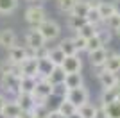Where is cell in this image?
I'll use <instances>...</instances> for the list:
<instances>
[{
  "label": "cell",
  "mask_w": 120,
  "mask_h": 118,
  "mask_svg": "<svg viewBox=\"0 0 120 118\" xmlns=\"http://www.w3.org/2000/svg\"><path fill=\"white\" fill-rule=\"evenodd\" d=\"M36 29H38V32L43 36L45 41H54V39H57L59 34H61V25L57 23L56 20H49V18H47L45 22H41Z\"/></svg>",
  "instance_id": "1"
},
{
  "label": "cell",
  "mask_w": 120,
  "mask_h": 118,
  "mask_svg": "<svg viewBox=\"0 0 120 118\" xmlns=\"http://www.w3.org/2000/svg\"><path fill=\"white\" fill-rule=\"evenodd\" d=\"M45 20H47V11L41 4L29 5V7L25 9V22H27L32 29H36V27H38L41 22H45Z\"/></svg>",
  "instance_id": "2"
},
{
  "label": "cell",
  "mask_w": 120,
  "mask_h": 118,
  "mask_svg": "<svg viewBox=\"0 0 120 118\" xmlns=\"http://www.w3.org/2000/svg\"><path fill=\"white\" fill-rule=\"evenodd\" d=\"M0 86H2V91L9 95H18L20 93V77L13 74H2L0 79Z\"/></svg>",
  "instance_id": "3"
},
{
  "label": "cell",
  "mask_w": 120,
  "mask_h": 118,
  "mask_svg": "<svg viewBox=\"0 0 120 118\" xmlns=\"http://www.w3.org/2000/svg\"><path fill=\"white\" fill-rule=\"evenodd\" d=\"M65 98L70 100L75 107H79V106H82V104L90 102V91H88V89L84 88V84H82V86H79V88L68 89V93H66Z\"/></svg>",
  "instance_id": "4"
},
{
  "label": "cell",
  "mask_w": 120,
  "mask_h": 118,
  "mask_svg": "<svg viewBox=\"0 0 120 118\" xmlns=\"http://www.w3.org/2000/svg\"><path fill=\"white\" fill-rule=\"evenodd\" d=\"M32 95H34L36 102H47V98L52 97V84L47 79H38Z\"/></svg>",
  "instance_id": "5"
},
{
  "label": "cell",
  "mask_w": 120,
  "mask_h": 118,
  "mask_svg": "<svg viewBox=\"0 0 120 118\" xmlns=\"http://www.w3.org/2000/svg\"><path fill=\"white\" fill-rule=\"evenodd\" d=\"M61 68L65 70V74H77L82 68V59L79 57V54L65 55L63 63H61Z\"/></svg>",
  "instance_id": "6"
},
{
  "label": "cell",
  "mask_w": 120,
  "mask_h": 118,
  "mask_svg": "<svg viewBox=\"0 0 120 118\" xmlns=\"http://www.w3.org/2000/svg\"><path fill=\"white\" fill-rule=\"evenodd\" d=\"M20 77H36L38 79V59L27 57L20 63Z\"/></svg>",
  "instance_id": "7"
},
{
  "label": "cell",
  "mask_w": 120,
  "mask_h": 118,
  "mask_svg": "<svg viewBox=\"0 0 120 118\" xmlns=\"http://www.w3.org/2000/svg\"><path fill=\"white\" fill-rule=\"evenodd\" d=\"M97 79H99L102 89H109L116 86V81H118V74H111V72H106V70L99 68V74H97Z\"/></svg>",
  "instance_id": "8"
},
{
  "label": "cell",
  "mask_w": 120,
  "mask_h": 118,
  "mask_svg": "<svg viewBox=\"0 0 120 118\" xmlns=\"http://www.w3.org/2000/svg\"><path fill=\"white\" fill-rule=\"evenodd\" d=\"M47 41L43 39V36L38 32V29H30L27 34H25V47L29 48H40V47H45Z\"/></svg>",
  "instance_id": "9"
},
{
  "label": "cell",
  "mask_w": 120,
  "mask_h": 118,
  "mask_svg": "<svg viewBox=\"0 0 120 118\" xmlns=\"http://www.w3.org/2000/svg\"><path fill=\"white\" fill-rule=\"evenodd\" d=\"M111 52H108L106 50V47H102V48H97L93 50V52H90V64L93 66V68H102V64L106 63V59H108V55H109Z\"/></svg>",
  "instance_id": "10"
},
{
  "label": "cell",
  "mask_w": 120,
  "mask_h": 118,
  "mask_svg": "<svg viewBox=\"0 0 120 118\" xmlns=\"http://www.w3.org/2000/svg\"><path fill=\"white\" fill-rule=\"evenodd\" d=\"M7 59L11 63H16L20 64L23 59H27V50H25L23 45H13L7 48Z\"/></svg>",
  "instance_id": "11"
},
{
  "label": "cell",
  "mask_w": 120,
  "mask_h": 118,
  "mask_svg": "<svg viewBox=\"0 0 120 118\" xmlns=\"http://www.w3.org/2000/svg\"><path fill=\"white\" fill-rule=\"evenodd\" d=\"M15 100H16V104L22 107L23 113H29L30 109H32V106L36 104V98H34L32 93H18L15 97Z\"/></svg>",
  "instance_id": "12"
},
{
  "label": "cell",
  "mask_w": 120,
  "mask_h": 118,
  "mask_svg": "<svg viewBox=\"0 0 120 118\" xmlns=\"http://www.w3.org/2000/svg\"><path fill=\"white\" fill-rule=\"evenodd\" d=\"M22 113H23V111H22V107L16 104V100H7L4 109H2V116L4 118H18Z\"/></svg>",
  "instance_id": "13"
},
{
  "label": "cell",
  "mask_w": 120,
  "mask_h": 118,
  "mask_svg": "<svg viewBox=\"0 0 120 118\" xmlns=\"http://www.w3.org/2000/svg\"><path fill=\"white\" fill-rule=\"evenodd\" d=\"M49 114H50V107L47 106V102H36L32 109L29 111L30 118H49Z\"/></svg>",
  "instance_id": "14"
},
{
  "label": "cell",
  "mask_w": 120,
  "mask_h": 118,
  "mask_svg": "<svg viewBox=\"0 0 120 118\" xmlns=\"http://www.w3.org/2000/svg\"><path fill=\"white\" fill-rule=\"evenodd\" d=\"M16 45V32L11 29H4L0 30V47H4V48H9Z\"/></svg>",
  "instance_id": "15"
},
{
  "label": "cell",
  "mask_w": 120,
  "mask_h": 118,
  "mask_svg": "<svg viewBox=\"0 0 120 118\" xmlns=\"http://www.w3.org/2000/svg\"><path fill=\"white\" fill-rule=\"evenodd\" d=\"M102 70L111 72V74H118L120 72V57H118V54H109L108 55L106 63L102 64Z\"/></svg>",
  "instance_id": "16"
},
{
  "label": "cell",
  "mask_w": 120,
  "mask_h": 118,
  "mask_svg": "<svg viewBox=\"0 0 120 118\" xmlns=\"http://www.w3.org/2000/svg\"><path fill=\"white\" fill-rule=\"evenodd\" d=\"M75 111H77V107H75L70 100H66V98H61L59 106H57V109H56V113L61 114L63 118H68L70 114H74Z\"/></svg>",
  "instance_id": "17"
},
{
  "label": "cell",
  "mask_w": 120,
  "mask_h": 118,
  "mask_svg": "<svg viewBox=\"0 0 120 118\" xmlns=\"http://www.w3.org/2000/svg\"><path fill=\"white\" fill-rule=\"evenodd\" d=\"M65 77H66L65 70L61 68V66H54V70H52L45 79L52 84V86H56V84H63V82H65Z\"/></svg>",
  "instance_id": "18"
},
{
  "label": "cell",
  "mask_w": 120,
  "mask_h": 118,
  "mask_svg": "<svg viewBox=\"0 0 120 118\" xmlns=\"http://www.w3.org/2000/svg\"><path fill=\"white\" fill-rule=\"evenodd\" d=\"M97 11H99L100 18H102V23H104V20H108L111 15H115V13H116V9H115V4H113V2H104V0H102V2L99 4Z\"/></svg>",
  "instance_id": "19"
},
{
  "label": "cell",
  "mask_w": 120,
  "mask_h": 118,
  "mask_svg": "<svg viewBox=\"0 0 120 118\" xmlns=\"http://www.w3.org/2000/svg\"><path fill=\"white\" fill-rule=\"evenodd\" d=\"M52 70H54V64H52V61L49 57L38 59V79H45Z\"/></svg>",
  "instance_id": "20"
},
{
  "label": "cell",
  "mask_w": 120,
  "mask_h": 118,
  "mask_svg": "<svg viewBox=\"0 0 120 118\" xmlns=\"http://www.w3.org/2000/svg\"><path fill=\"white\" fill-rule=\"evenodd\" d=\"M63 84H65L68 89H74V88L82 86V75H81V72H77V74H66L65 82Z\"/></svg>",
  "instance_id": "21"
},
{
  "label": "cell",
  "mask_w": 120,
  "mask_h": 118,
  "mask_svg": "<svg viewBox=\"0 0 120 118\" xmlns=\"http://www.w3.org/2000/svg\"><path fill=\"white\" fill-rule=\"evenodd\" d=\"M36 77H20V93H32L36 88Z\"/></svg>",
  "instance_id": "22"
},
{
  "label": "cell",
  "mask_w": 120,
  "mask_h": 118,
  "mask_svg": "<svg viewBox=\"0 0 120 118\" xmlns=\"http://www.w3.org/2000/svg\"><path fill=\"white\" fill-rule=\"evenodd\" d=\"M88 9H90V5H88L86 0H75V2H74V7H72V11H70V15L82 16V18H84L86 13H88Z\"/></svg>",
  "instance_id": "23"
},
{
  "label": "cell",
  "mask_w": 120,
  "mask_h": 118,
  "mask_svg": "<svg viewBox=\"0 0 120 118\" xmlns=\"http://www.w3.org/2000/svg\"><path fill=\"white\" fill-rule=\"evenodd\" d=\"M49 59L52 61V64H54V66H61L63 59H65V54H63V50L56 45L54 48H49Z\"/></svg>",
  "instance_id": "24"
},
{
  "label": "cell",
  "mask_w": 120,
  "mask_h": 118,
  "mask_svg": "<svg viewBox=\"0 0 120 118\" xmlns=\"http://www.w3.org/2000/svg\"><path fill=\"white\" fill-rule=\"evenodd\" d=\"M18 9V0H0V15H11Z\"/></svg>",
  "instance_id": "25"
},
{
  "label": "cell",
  "mask_w": 120,
  "mask_h": 118,
  "mask_svg": "<svg viewBox=\"0 0 120 118\" xmlns=\"http://www.w3.org/2000/svg\"><path fill=\"white\" fill-rule=\"evenodd\" d=\"M84 20H86V23H91V25H95V27H99L102 23V18H100L97 7H90L88 13H86V16H84Z\"/></svg>",
  "instance_id": "26"
},
{
  "label": "cell",
  "mask_w": 120,
  "mask_h": 118,
  "mask_svg": "<svg viewBox=\"0 0 120 118\" xmlns=\"http://www.w3.org/2000/svg\"><path fill=\"white\" fill-rule=\"evenodd\" d=\"M77 113H79L81 118H93V114H95V104H91V102L82 104V106L77 107Z\"/></svg>",
  "instance_id": "27"
},
{
  "label": "cell",
  "mask_w": 120,
  "mask_h": 118,
  "mask_svg": "<svg viewBox=\"0 0 120 118\" xmlns=\"http://www.w3.org/2000/svg\"><path fill=\"white\" fill-rule=\"evenodd\" d=\"M86 23V20L82 18V16H74V15H68V22H66V25H68V29H72L74 32H77V30L82 27V25Z\"/></svg>",
  "instance_id": "28"
},
{
  "label": "cell",
  "mask_w": 120,
  "mask_h": 118,
  "mask_svg": "<svg viewBox=\"0 0 120 118\" xmlns=\"http://www.w3.org/2000/svg\"><path fill=\"white\" fill-rule=\"evenodd\" d=\"M104 111H106V116L108 118H120V102H109L104 106Z\"/></svg>",
  "instance_id": "29"
},
{
  "label": "cell",
  "mask_w": 120,
  "mask_h": 118,
  "mask_svg": "<svg viewBox=\"0 0 120 118\" xmlns=\"http://www.w3.org/2000/svg\"><path fill=\"white\" fill-rule=\"evenodd\" d=\"M97 29H99V27H95V25H91V23H84L77 32H75V34H79L81 38L88 39V38H91V36L97 34Z\"/></svg>",
  "instance_id": "30"
},
{
  "label": "cell",
  "mask_w": 120,
  "mask_h": 118,
  "mask_svg": "<svg viewBox=\"0 0 120 118\" xmlns=\"http://www.w3.org/2000/svg\"><path fill=\"white\" fill-rule=\"evenodd\" d=\"M116 100V86L115 88H109V89H102V95H100V104L106 106L109 102H115Z\"/></svg>",
  "instance_id": "31"
},
{
  "label": "cell",
  "mask_w": 120,
  "mask_h": 118,
  "mask_svg": "<svg viewBox=\"0 0 120 118\" xmlns=\"http://www.w3.org/2000/svg\"><path fill=\"white\" fill-rule=\"evenodd\" d=\"M57 47L63 50V54H65V55H74V54H77V50H75V47H74L72 38H65L59 45H57Z\"/></svg>",
  "instance_id": "32"
},
{
  "label": "cell",
  "mask_w": 120,
  "mask_h": 118,
  "mask_svg": "<svg viewBox=\"0 0 120 118\" xmlns=\"http://www.w3.org/2000/svg\"><path fill=\"white\" fill-rule=\"evenodd\" d=\"M97 48H102V43H100V39L97 38V34H95V36H91V38L86 39V52L90 54V52H93V50H97Z\"/></svg>",
  "instance_id": "33"
},
{
  "label": "cell",
  "mask_w": 120,
  "mask_h": 118,
  "mask_svg": "<svg viewBox=\"0 0 120 118\" xmlns=\"http://www.w3.org/2000/svg\"><path fill=\"white\" fill-rule=\"evenodd\" d=\"M104 23H106V29H109V30H116L118 29V25H120V15H111L108 20H104Z\"/></svg>",
  "instance_id": "34"
},
{
  "label": "cell",
  "mask_w": 120,
  "mask_h": 118,
  "mask_svg": "<svg viewBox=\"0 0 120 118\" xmlns=\"http://www.w3.org/2000/svg\"><path fill=\"white\" fill-rule=\"evenodd\" d=\"M97 38L100 39L102 47H106L111 41V30L109 29H97Z\"/></svg>",
  "instance_id": "35"
},
{
  "label": "cell",
  "mask_w": 120,
  "mask_h": 118,
  "mask_svg": "<svg viewBox=\"0 0 120 118\" xmlns=\"http://www.w3.org/2000/svg\"><path fill=\"white\" fill-rule=\"evenodd\" d=\"M72 41H74V47H75V50H77V54H79V52H86V39L84 38H81L79 34H75L74 38H72Z\"/></svg>",
  "instance_id": "36"
},
{
  "label": "cell",
  "mask_w": 120,
  "mask_h": 118,
  "mask_svg": "<svg viewBox=\"0 0 120 118\" xmlns=\"http://www.w3.org/2000/svg\"><path fill=\"white\" fill-rule=\"evenodd\" d=\"M66 93H68V88H66L65 84H56V86H52V97L65 98Z\"/></svg>",
  "instance_id": "37"
},
{
  "label": "cell",
  "mask_w": 120,
  "mask_h": 118,
  "mask_svg": "<svg viewBox=\"0 0 120 118\" xmlns=\"http://www.w3.org/2000/svg\"><path fill=\"white\" fill-rule=\"evenodd\" d=\"M74 2H75V0H57V7H59L61 13H66V15H70L72 7H74Z\"/></svg>",
  "instance_id": "38"
},
{
  "label": "cell",
  "mask_w": 120,
  "mask_h": 118,
  "mask_svg": "<svg viewBox=\"0 0 120 118\" xmlns=\"http://www.w3.org/2000/svg\"><path fill=\"white\" fill-rule=\"evenodd\" d=\"M93 118H108V116H106V111H104V106H102V104L95 106V114H93Z\"/></svg>",
  "instance_id": "39"
},
{
  "label": "cell",
  "mask_w": 120,
  "mask_h": 118,
  "mask_svg": "<svg viewBox=\"0 0 120 118\" xmlns=\"http://www.w3.org/2000/svg\"><path fill=\"white\" fill-rule=\"evenodd\" d=\"M5 102H7V98H5V95H4V93H0V113H2V109H4Z\"/></svg>",
  "instance_id": "40"
},
{
  "label": "cell",
  "mask_w": 120,
  "mask_h": 118,
  "mask_svg": "<svg viewBox=\"0 0 120 118\" xmlns=\"http://www.w3.org/2000/svg\"><path fill=\"white\" fill-rule=\"evenodd\" d=\"M86 2H88L90 7H99V4L102 2V0H86Z\"/></svg>",
  "instance_id": "41"
},
{
  "label": "cell",
  "mask_w": 120,
  "mask_h": 118,
  "mask_svg": "<svg viewBox=\"0 0 120 118\" xmlns=\"http://www.w3.org/2000/svg\"><path fill=\"white\" fill-rule=\"evenodd\" d=\"M49 118H63V116H61V114H57V113H56V109H54V111L50 109V114H49Z\"/></svg>",
  "instance_id": "42"
},
{
  "label": "cell",
  "mask_w": 120,
  "mask_h": 118,
  "mask_svg": "<svg viewBox=\"0 0 120 118\" xmlns=\"http://www.w3.org/2000/svg\"><path fill=\"white\" fill-rule=\"evenodd\" d=\"M115 4V9H116V15H120V0H115L113 2Z\"/></svg>",
  "instance_id": "43"
},
{
  "label": "cell",
  "mask_w": 120,
  "mask_h": 118,
  "mask_svg": "<svg viewBox=\"0 0 120 118\" xmlns=\"http://www.w3.org/2000/svg\"><path fill=\"white\" fill-rule=\"evenodd\" d=\"M116 102H120V86H116Z\"/></svg>",
  "instance_id": "44"
},
{
  "label": "cell",
  "mask_w": 120,
  "mask_h": 118,
  "mask_svg": "<svg viewBox=\"0 0 120 118\" xmlns=\"http://www.w3.org/2000/svg\"><path fill=\"white\" fill-rule=\"evenodd\" d=\"M68 118H81V116H79V113L75 111V113H74V114H70V116H68Z\"/></svg>",
  "instance_id": "45"
},
{
  "label": "cell",
  "mask_w": 120,
  "mask_h": 118,
  "mask_svg": "<svg viewBox=\"0 0 120 118\" xmlns=\"http://www.w3.org/2000/svg\"><path fill=\"white\" fill-rule=\"evenodd\" d=\"M115 32H116V34H118V36H120V25H118V29H116V30H115Z\"/></svg>",
  "instance_id": "46"
},
{
  "label": "cell",
  "mask_w": 120,
  "mask_h": 118,
  "mask_svg": "<svg viewBox=\"0 0 120 118\" xmlns=\"http://www.w3.org/2000/svg\"><path fill=\"white\" fill-rule=\"evenodd\" d=\"M116 86H120V77H118V81H116Z\"/></svg>",
  "instance_id": "47"
},
{
  "label": "cell",
  "mask_w": 120,
  "mask_h": 118,
  "mask_svg": "<svg viewBox=\"0 0 120 118\" xmlns=\"http://www.w3.org/2000/svg\"><path fill=\"white\" fill-rule=\"evenodd\" d=\"M0 118H4V116H2V113H0Z\"/></svg>",
  "instance_id": "48"
},
{
  "label": "cell",
  "mask_w": 120,
  "mask_h": 118,
  "mask_svg": "<svg viewBox=\"0 0 120 118\" xmlns=\"http://www.w3.org/2000/svg\"><path fill=\"white\" fill-rule=\"evenodd\" d=\"M118 57H120V52H118Z\"/></svg>",
  "instance_id": "49"
},
{
  "label": "cell",
  "mask_w": 120,
  "mask_h": 118,
  "mask_svg": "<svg viewBox=\"0 0 120 118\" xmlns=\"http://www.w3.org/2000/svg\"><path fill=\"white\" fill-rule=\"evenodd\" d=\"M29 2H32V0H29Z\"/></svg>",
  "instance_id": "50"
}]
</instances>
